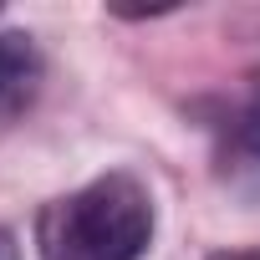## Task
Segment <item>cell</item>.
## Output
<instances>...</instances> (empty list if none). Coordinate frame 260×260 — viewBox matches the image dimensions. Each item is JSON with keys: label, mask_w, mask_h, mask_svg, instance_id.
<instances>
[{"label": "cell", "mask_w": 260, "mask_h": 260, "mask_svg": "<svg viewBox=\"0 0 260 260\" xmlns=\"http://www.w3.org/2000/svg\"><path fill=\"white\" fill-rule=\"evenodd\" d=\"M214 164H219V179L235 199H245V204L260 199V87L224 117Z\"/></svg>", "instance_id": "2"}, {"label": "cell", "mask_w": 260, "mask_h": 260, "mask_svg": "<svg viewBox=\"0 0 260 260\" xmlns=\"http://www.w3.org/2000/svg\"><path fill=\"white\" fill-rule=\"evenodd\" d=\"M153 240V194L138 174H102L36 214L41 260H138Z\"/></svg>", "instance_id": "1"}, {"label": "cell", "mask_w": 260, "mask_h": 260, "mask_svg": "<svg viewBox=\"0 0 260 260\" xmlns=\"http://www.w3.org/2000/svg\"><path fill=\"white\" fill-rule=\"evenodd\" d=\"M214 260H260V250H230V255H214Z\"/></svg>", "instance_id": "5"}, {"label": "cell", "mask_w": 260, "mask_h": 260, "mask_svg": "<svg viewBox=\"0 0 260 260\" xmlns=\"http://www.w3.org/2000/svg\"><path fill=\"white\" fill-rule=\"evenodd\" d=\"M36 77H41L36 41L26 31H6V36H0V112H16L31 97Z\"/></svg>", "instance_id": "3"}, {"label": "cell", "mask_w": 260, "mask_h": 260, "mask_svg": "<svg viewBox=\"0 0 260 260\" xmlns=\"http://www.w3.org/2000/svg\"><path fill=\"white\" fill-rule=\"evenodd\" d=\"M0 260H21V245H16L11 230H0Z\"/></svg>", "instance_id": "4"}]
</instances>
